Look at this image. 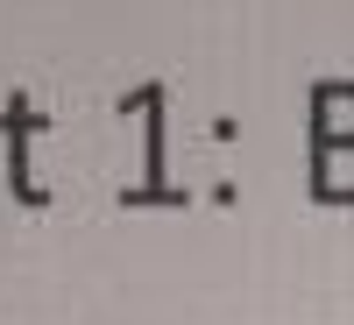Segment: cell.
I'll use <instances>...</instances> for the list:
<instances>
[{
    "mask_svg": "<svg viewBox=\"0 0 354 325\" xmlns=\"http://www.w3.org/2000/svg\"><path fill=\"white\" fill-rule=\"evenodd\" d=\"M312 191L326 205L354 198V141H312Z\"/></svg>",
    "mask_w": 354,
    "mask_h": 325,
    "instance_id": "cell-2",
    "label": "cell"
},
{
    "mask_svg": "<svg viewBox=\"0 0 354 325\" xmlns=\"http://www.w3.org/2000/svg\"><path fill=\"white\" fill-rule=\"evenodd\" d=\"M312 141H354V85H312Z\"/></svg>",
    "mask_w": 354,
    "mask_h": 325,
    "instance_id": "cell-1",
    "label": "cell"
}]
</instances>
